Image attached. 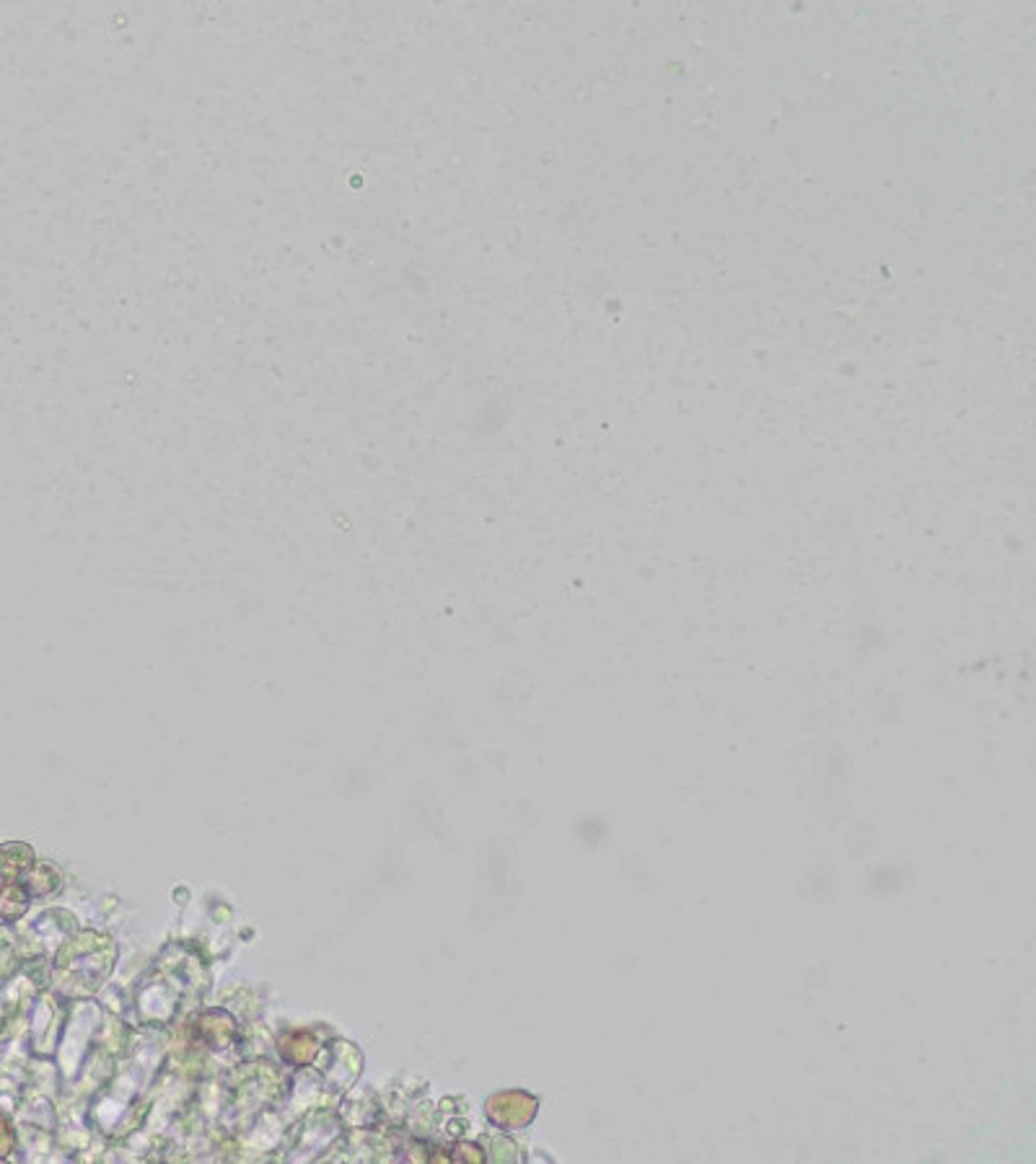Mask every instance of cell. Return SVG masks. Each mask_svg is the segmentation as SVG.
I'll return each instance as SVG.
<instances>
[{
    "instance_id": "3",
    "label": "cell",
    "mask_w": 1036,
    "mask_h": 1164,
    "mask_svg": "<svg viewBox=\"0 0 1036 1164\" xmlns=\"http://www.w3.org/2000/svg\"><path fill=\"white\" fill-rule=\"evenodd\" d=\"M29 880L24 882L26 893H32V896H50V893L55 891L57 885H60V870L53 867V864H39L37 870H29L26 873Z\"/></svg>"
},
{
    "instance_id": "2",
    "label": "cell",
    "mask_w": 1036,
    "mask_h": 1164,
    "mask_svg": "<svg viewBox=\"0 0 1036 1164\" xmlns=\"http://www.w3.org/2000/svg\"><path fill=\"white\" fill-rule=\"evenodd\" d=\"M29 905V893L21 882L0 885V921H16Z\"/></svg>"
},
{
    "instance_id": "1",
    "label": "cell",
    "mask_w": 1036,
    "mask_h": 1164,
    "mask_svg": "<svg viewBox=\"0 0 1036 1164\" xmlns=\"http://www.w3.org/2000/svg\"><path fill=\"white\" fill-rule=\"evenodd\" d=\"M34 864V852L26 844L0 846V885L19 882Z\"/></svg>"
}]
</instances>
